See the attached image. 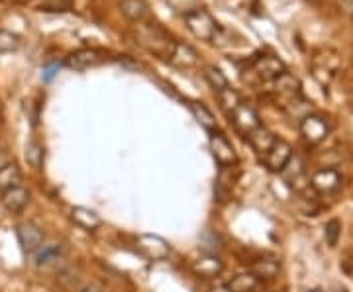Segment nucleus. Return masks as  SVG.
Wrapping results in <instances>:
<instances>
[{
  "label": "nucleus",
  "instance_id": "f257e3e1",
  "mask_svg": "<svg viewBox=\"0 0 353 292\" xmlns=\"http://www.w3.org/2000/svg\"><path fill=\"white\" fill-rule=\"evenodd\" d=\"M132 36L139 48L169 61L173 48H175V39L171 38L169 32L163 30L161 25L153 24V22H141V24H136Z\"/></svg>",
  "mask_w": 353,
  "mask_h": 292
},
{
  "label": "nucleus",
  "instance_id": "f03ea898",
  "mask_svg": "<svg viewBox=\"0 0 353 292\" xmlns=\"http://www.w3.org/2000/svg\"><path fill=\"white\" fill-rule=\"evenodd\" d=\"M185 18V24L189 28V32L201 41H212L216 43L218 34H220V25L212 18V14L204 8H196L194 12L183 16Z\"/></svg>",
  "mask_w": 353,
  "mask_h": 292
},
{
  "label": "nucleus",
  "instance_id": "7ed1b4c3",
  "mask_svg": "<svg viewBox=\"0 0 353 292\" xmlns=\"http://www.w3.org/2000/svg\"><path fill=\"white\" fill-rule=\"evenodd\" d=\"M299 127H301V136H303L308 143H312V145L326 140L330 134L328 122H326L320 114H312V112L304 116Z\"/></svg>",
  "mask_w": 353,
  "mask_h": 292
},
{
  "label": "nucleus",
  "instance_id": "20e7f679",
  "mask_svg": "<svg viewBox=\"0 0 353 292\" xmlns=\"http://www.w3.org/2000/svg\"><path fill=\"white\" fill-rule=\"evenodd\" d=\"M106 61V51L94 50V48H85V50H77L73 51L65 65L69 69H75V71H85V69H90V67H97Z\"/></svg>",
  "mask_w": 353,
  "mask_h": 292
},
{
  "label": "nucleus",
  "instance_id": "39448f33",
  "mask_svg": "<svg viewBox=\"0 0 353 292\" xmlns=\"http://www.w3.org/2000/svg\"><path fill=\"white\" fill-rule=\"evenodd\" d=\"M18 242L22 245L26 253H38L43 247V231L34 224V222H22L16 228Z\"/></svg>",
  "mask_w": 353,
  "mask_h": 292
},
{
  "label": "nucleus",
  "instance_id": "423d86ee",
  "mask_svg": "<svg viewBox=\"0 0 353 292\" xmlns=\"http://www.w3.org/2000/svg\"><path fill=\"white\" fill-rule=\"evenodd\" d=\"M292 159V147L285 140H275V143L265 153V167L271 173H281Z\"/></svg>",
  "mask_w": 353,
  "mask_h": 292
},
{
  "label": "nucleus",
  "instance_id": "0eeeda50",
  "mask_svg": "<svg viewBox=\"0 0 353 292\" xmlns=\"http://www.w3.org/2000/svg\"><path fill=\"white\" fill-rule=\"evenodd\" d=\"M138 249L145 257H150L153 261H159V259H165L171 253V247L169 243L165 242L163 238L159 236H153V233H143L138 238Z\"/></svg>",
  "mask_w": 353,
  "mask_h": 292
},
{
  "label": "nucleus",
  "instance_id": "6e6552de",
  "mask_svg": "<svg viewBox=\"0 0 353 292\" xmlns=\"http://www.w3.org/2000/svg\"><path fill=\"white\" fill-rule=\"evenodd\" d=\"M210 152L214 155V159L220 165H236L238 163V153L234 149V145L222 136V134H212L210 136Z\"/></svg>",
  "mask_w": 353,
  "mask_h": 292
},
{
  "label": "nucleus",
  "instance_id": "1a4fd4ad",
  "mask_svg": "<svg viewBox=\"0 0 353 292\" xmlns=\"http://www.w3.org/2000/svg\"><path fill=\"white\" fill-rule=\"evenodd\" d=\"M341 185V175L336 169H320L312 177V189L320 194H330L338 191Z\"/></svg>",
  "mask_w": 353,
  "mask_h": 292
},
{
  "label": "nucleus",
  "instance_id": "9d476101",
  "mask_svg": "<svg viewBox=\"0 0 353 292\" xmlns=\"http://www.w3.org/2000/svg\"><path fill=\"white\" fill-rule=\"evenodd\" d=\"M0 200H2V206H4L8 212L20 214L26 206L30 204V191L24 189L22 185H18V187H12V189L2 192V198H0Z\"/></svg>",
  "mask_w": 353,
  "mask_h": 292
},
{
  "label": "nucleus",
  "instance_id": "9b49d317",
  "mask_svg": "<svg viewBox=\"0 0 353 292\" xmlns=\"http://www.w3.org/2000/svg\"><path fill=\"white\" fill-rule=\"evenodd\" d=\"M253 71L263 81H275L279 75L285 73V65L275 55H263L253 63Z\"/></svg>",
  "mask_w": 353,
  "mask_h": 292
},
{
  "label": "nucleus",
  "instance_id": "f8f14e48",
  "mask_svg": "<svg viewBox=\"0 0 353 292\" xmlns=\"http://www.w3.org/2000/svg\"><path fill=\"white\" fill-rule=\"evenodd\" d=\"M232 120H234V126L238 132H241L243 136H248V134H252L255 127H259V116L257 112L253 110L252 106H248V104H243L241 102L240 108L232 114Z\"/></svg>",
  "mask_w": 353,
  "mask_h": 292
},
{
  "label": "nucleus",
  "instance_id": "ddd939ff",
  "mask_svg": "<svg viewBox=\"0 0 353 292\" xmlns=\"http://www.w3.org/2000/svg\"><path fill=\"white\" fill-rule=\"evenodd\" d=\"M118 8L122 16L134 24L145 22V18L150 16V4L145 0H120Z\"/></svg>",
  "mask_w": 353,
  "mask_h": 292
},
{
  "label": "nucleus",
  "instance_id": "4468645a",
  "mask_svg": "<svg viewBox=\"0 0 353 292\" xmlns=\"http://www.w3.org/2000/svg\"><path fill=\"white\" fill-rule=\"evenodd\" d=\"M169 63L181 67V69H190V67H196L199 65V53L192 50L190 45L183 43V41H175V48L173 53L169 57Z\"/></svg>",
  "mask_w": 353,
  "mask_h": 292
},
{
  "label": "nucleus",
  "instance_id": "2eb2a0df",
  "mask_svg": "<svg viewBox=\"0 0 353 292\" xmlns=\"http://www.w3.org/2000/svg\"><path fill=\"white\" fill-rule=\"evenodd\" d=\"M192 271L199 275V277H204V279H212V277H218L222 271H224V265L222 261L214 257V255H204L201 259H196L192 263Z\"/></svg>",
  "mask_w": 353,
  "mask_h": 292
},
{
  "label": "nucleus",
  "instance_id": "dca6fc26",
  "mask_svg": "<svg viewBox=\"0 0 353 292\" xmlns=\"http://www.w3.org/2000/svg\"><path fill=\"white\" fill-rule=\"evenodd\" d=\"M71 220L75 222L79 228L83 229H97L101 226V218L94 210L85 208V206H75L71 210Z\"/></svg>",
  "mask_w": 353,
  "mask_h": 292
},
{
  "label": "nucleus",
  "instance_id": "f3484780",
  "mask_svg": "<svg viewBox=\"0 0 353 292\" xmlns=\"http://www.w3.org/2000/svg\"><path fill=\"white\" fill-rule=\"evenodd\" d=\"M248 140H250V145H252L255 152L265 155V153L269 152V147L275 143L277 138H275L267 127L259 126V127H255L252 134H248Z\"/></svg>",
  "mask_w": 353,
  "mask_h": 292
},
{
  "label": "nucleus",
  "instance_id": "a211bd4d",
  "mask_svg": "<svg viewBox=\"0 0 353 292\" xmlns=\"http://www.w3.org/2000/svg\"><path fill=\"white\" fill-rule=\"evenodd\" d=\"M20 182H22V171L16 163L10 161L8 165L0 169V194L8 191V189H12V187H18Z\"/></svg>",
  "mask_w": 353,
  "mask_h": 292
},
{
  "label": "nucleus",
  "instance_id": "6ab92c4d",
  "mask_svg": "<svg viewBox=\"0 0 353 292\" xmlns=\"http://www.w3.org/2000/svg\"><path fill=\"white\" fill-rule=\"evenodd\" d=\"M57 284L67 292H79L81 284V271L75 267H63L57 273Z\"/></svg>",
  "mask_w": 353,
  "mask_h": 292
},
{
  "label": "nucleus",
  "instance_id": "aec40b11",
  "mask_svg": "<svg viewBox=\"0 0 353 292\" xmlns=\"http://www.w3.org/2000/svg\"><path fill=\"white\" fill-rule=\"evenodd\" d=\"M250 273H252L257 280L275 279L279 273V263L277 261H273V259H257L255 263H252Z\"/></svg>",
  "mask_w": 353,
  "mask_h": 292
},
{
  "label": "nucleus",
  "instance_id": "412c9836",
  "mask_svg": "<svg viewBox=\"0 0 353 292\" xmlns=\"http://www.w3.org/2000/svg\"><path fill=\"white\" fill-rule=\"evenodd\" d=\"M275 90H277L279 94H285V96H299V89H301V83H299V79L294 75H290V73H283V75H279L275 81Z\"/></svg>",
  "mask_w": 353,
  "mask_h": 292
},
{
  "label": "nucleus",
  "instance_id": "4be33fe9",
  "mask_svg": "<svg viewBox=\"0 0 353 292\" xmlns=\"http://www.w3.org/2000/svg\"><path fill=\"white\" fill-rule=\"evenodd\" d=\"M190 112H192V116L196 118V122L201 124L204 129H208V132H214L216 129V118L214 114L204 106V104H201V102H190Z\"/></svg>",
  "mask_w": 353,
  "mask_h": 292
},
{
  "label": "nucleus",
  "instance_id": "5701e85b",
  "mask_svg": "<svg viewBox=\"0 0 353 292\" xmlns=\"http://www.w3.org/2000/svg\"><path fill=\"white\" fill-rule=\"evenodd\" d=\"M218 98H220V104H222V108L226 110L228 114H234V112L240 108V92L236 89H232V87H226L224 90H220V92H218Z\"/></svg>",
  "mask_w": 353,
  "mask_h": 292
},
{
  "label": "nucleus",
  "instance_id": "b1692460",
  "mask_svg": "<svg viewBox=\"0 0 353 292\" xmlns=\"http://www.w3.org/2000/svg\"><path fill=\"white\" fill-rule=\"evenodd\" d=\"M255 286H257V279L252 273H240L228 282L230 292H252Z\"/></svg>",
  "mask_w": 353,
  "mask_h": 292
},
{
  "label": "nucleus",
  "instance_id": "393cba45",
  "mask_svg": "<svg viewBox=\"0 0 353 292\" xmlns=\"http://www.w3.org/2000/svg\"><path fill=\"white\" fill-rule=\"evenodd\" d=\"M204 79L208 81V85H210L216 92H220V90H224L226 87H230L226 75H224L218 67H214V65H206V67H204Z\"/></svg>",
  "mask_w": 353,
  "mask_h": 292
},
{
  "label": "nucleus",
  "instance_id": "a878e982",
  "mask_svg": "<svg viewBox=\"0 0 353 292\" xmlns=\"http://www.w3.org/2000/svg\"><path fill=\"white\" fill-rule=\"evenodd\" d=\"M24 159L26 163L30 167H34V169H39V167H41V163H43V147L39 145L38 141L32 140L26 143Z\"/></svg>",
  "mask_w": 353,
  "mask_h": 292
},
{
  "label": "nucleus",
  "instance_id": "bb28decb",
  "mask_svg": "<svg viewBox=\"0 0 353 292\" xmlns=\"http://www.w3.org/2000/svg\"><path fill=\"white\" fill-rule=\"evenodd\" d=\"M61 257V247L59 245H50V247H41L36 253V265L38 267H46L51 265L53 261H57Z\"/></svg>",
  "mask_w": 353,
  "mask_h": 292
},
{
  "label": "nucleus",
  "instance_id": "cd10ccee",
  "mask_svg": "<svg viewBox=\"0 0 353 292\" xmlns=\"http://www.w3.org/2000/svg\"><path fill=\"white\" fill-rule=\"evenodd\" d=\"M167 6L175 14L187 16L194 12L196 8H201V0H167Z\"/></svg>",
  "mask_w": 353,
  "mask_h": 292
},
{
  "label": "nucleus",
  "instance_id": "c85d7f7f",
  "mask_svg": "<svg viewBox=\"0 0 353 292\" xmlns=\"http://www.w3.org/2000/svg\"><path fill=\"white\" fill-rule=\"evenodd\" d=\"M20 48V38L8 32V30H0V53H14Z\"/></svg>",
  "mask_w": 353,
  "mask_h": 292
},
{
  "label": "nucleus",
  "instance_id": "c756f323",
  "mask_svg": "<svg viewBox=\"0 0 353 292\" xmlns=\"http://www.w3.org/2000/svg\"><path fill=\"white\" fill-rule=\"evenodd\" d=\"M340 236H341V224L340 220H330L328 224L324 226V238H326V243H328L330 247H336L338 242H340Z\"/></svg>",
  "mask_w": 353,
  "mask_h": 292
},
{
  "label": "nucleus",
  "instance_id": "7c9ffc66",
  "mask_svg": "<svg viewBox=\"0 0 353 292\" xmlns=\"http://www.w3.org/2000/svg\"><path fill=\"white\" fill-rule=\"evenodd\" d=\"M73 8V4L69 0H46L39 10L43 12H69Z\"/></svg>",
  "mask_w": 353,
  "mask_h": 292
},
{
  "label": "nucleus",
  "instance_id": "2f4dec72",
  "mask_svg": "<svg viewBox=\"0 0 353 292\" xmlns=\"http://www.w3.org/2000/svg\"><path fill=\"white\" fill-rule=\"evenodd\" d=\"M338 6L343 14L353 16V0H338Z\"/></svg>",
  "mask_w": 353,
  "mask_h": 292
},
{
  "label": "nucleus",
  "instance_id": "473e14b6",
  "mask_svg": "<svg viewBox=\"0 0 353 292\" xmlns=\"http://www.w3.org/2000/svg\"><path fill=\"white\" fill-rule=\"evenodd\" d=\"M79 292H104L101 284H97V282H88V284H83Z\"/></svg>",
  "mask_w": 353,
  "mask_h": 292
},
{
  "label": "nucleus",
  "instance_id": "72a5a7b5",
  "mask_svg": "<svg viewBox=\"0 0 353 292\" xmlns=\"http://www.w3.org/2000/svg\"><path fill=\"white\" fill-rule=\"evenodd\" d=\"M10 163V155H8V152H6V147L0 143V169L4 165H8Z\"/></svg>",
  "mask_w": 353,
  "mask_h": 292
},
{
  "label": "nucleus",
  "instance_id": "f704fd0d",
  "mask_svg": "<svg viewBox=\"0 0 353 292\" xmlns=\"http://www.w3.org/2000/svg\"><path fill=\"white\" fill-rule=\"evenodd\" d=\"M55 71H57V65H48V67L43 69V79H46V81H51L53 75H55Z\"/></svg>",
  "mask_w": 353,
  "mask_h": 292
},
{
  "label": "nucleus",
  "instance_id": "c9c22d12",
  "mask_svg": "<svg viewBox=\"0 0 353 292\" xmlns=\"http://www.w3.org/2000/svg\"><path fill=\"white\" fill-rule=\"evenodd\" d=\"M208 292H230V289H228V284L224 286V284H220V286H214V289H210Z\"/></svg>",
  "mask_w": 353,
  "mask_h": 292
},
{
  "label": "nucleus",
  "instance_id": "e433bc0d",
  "mask_svg": "<svg viewBox=\"0 0 353 292\" xmlns=\"http://www.w3.org/2000/svg\"><path fill=\"white\" fill-rule=\"evenodd\" d=\"M2 110H4V106H2V101H0V114H2Z\"/></svg>",
  "mask_w": 353,
  "mask_h": 292
},
{
  "label": "nucleus",
  "instance_id": "4c0bfd02",
  "mask_svg": "<svg viewBox=\"0 0 353 292\" xmlns=\"http://www.w3.org/2000/svg\"><path fill=\"white\" fill-rule=\"evenodd\" d=\"M0 132H2V122H0Z\"/></svg>",
  "mask_w": 353,
  "mask_h": 292
},
{
  "label": "nucleus",
  "instance_id": "58836bf2",
  "mask_svg": "<svg viewBox=\"0 0 353 292\" xmlns=\"http://www.w3.org/2000/svg\"><path fill=\"white\" fill-rule=\"evenodd\" d=\"M352 18H353V16H352Z\"/></svg>",
  "mask_w": 353,
  "mask_h": 292
}]
</instances>
